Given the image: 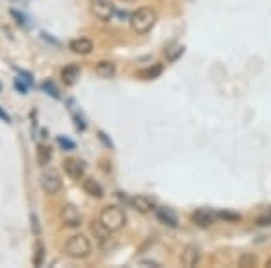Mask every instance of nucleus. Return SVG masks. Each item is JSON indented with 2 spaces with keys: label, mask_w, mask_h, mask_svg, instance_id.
<instances>
[{
  "label": "nucleus",
  "mask_w": 271,
  "mask_h": 268,
  "mask_svg": "<svg viewBox=\"0 0 271 268\" xmlns=\"http://www.w3.org/2000/svg\"><path fill=\"white\" fill-rule=\"evenodd\" d=\"M155 20H157V15H155L154 9H150V7H139V9H136V11L130 15V28H132L134 33L145 34L154 28Z\"/></svg>",
  "instance_id": "1"
},
{
  "label": "nucleus",
  "mask_w": 271,
  "mask_h": 268,
  "mask_svg": "<svg viewBox=\"0 0 271 268\" xmlns=\"http://www.w3.org/2000/svg\"><path fill=\"white\" fill-rule=\"evenodd\" d=\"M63 252H65L69 257H74V259H85V257H89L90 252H92V243H90V239H89L87 235L83 234L71 235V237L65 241Z\"/></svg>",
  "instance_id": "2"
},
{
  "label": "nucleus",
  "mask_w": 271,
  "mask_h": 268,
  "mask_svg": "<svg viewBox=\"0 0 271 268\" xmlns=\"http://www.w3.org/2000/svg\"><path fill=\"white\" fill-rule=\"evenodd\" d=\"M100 221L101 225L109 229L111 232H118V230H121L127 223V216L123 212V208L116 207V205H109L101 210L100 214Z\"/></svg>",
  "instance_id": "3"
},
{
  "label": "nucleus",
  "mask_w": 271,
  "mask_h": 268,
  "mask_svg": "<svg viewBox=\"0 0 271 268\" xmlns=\"http://www.w3.org/2000/svg\"><path fill=\"white\" fill-rule=\"evenodd\" d=\"M40 187L47 196H55L61 190V179L56 170H45L40 176Z\"/></svg>",
  "instance_id": "4"
},
{
  "label": "nucleus",
  "mask_w": 271,
  "mask_h": 268,
  "mask_svg": "<svg viewBox=\"0 0 271 268\" xmlns=\"http://www.w3.org/2000/svg\"><path fill=\"white\" fill-rule=\"evenodd\" d=\"M90 7H92V13L94 17L101 22H109L112 17H114V6H112L109 0H92L90 2Z\"/></svg>",
  "instance_id": "5"
},
{
  "label": "nucleus",
  "mask_w": 271,
  "mask_h": 268,
  "mask_svg": "<svg viewBox=\"0 0 271 268\" xmlns=\"http://www.w3.org/2000/svg\"><path fill=\"white\" fill-rule=\"evenodd\" d=\"M60 218L63 225L69 227V229H76V227L82 225V214L74 205H63L60 210Z\"/></svg>",
  "instance_id": "6"
},
{
  "label": "nucleus",
  "mask_w": 271,
  "mask_h": 268,
  "mask_svg": "<svg viewBox=\"0 0 271 268\" xmlns=\"http://www.w3.org/2000/svg\"><path fill=\"white\" fill-rule=\"evenodd\" d=\"M63 170L71 179L80 181V179H83V174H85V165L78 158H67V160H63Z\"/></svg>",
  "instance_id": "7"
},
{
  "label": "nucleus",
  "mask_w": 271,
  "mask_h": 268,
  "mask_svg": "<svg viewBox=\"0 0 271 268\" xmlns=\"http://www.w3.org/2000/svg\"><path fill=\"white\" fill-rule=\"evenodd\" d=\"M201 261V252L195 245H186L181 252V265L186 268L197 267Z\"/></svg>",
  "instance_id": "8"
},
{
  "label": "nucleus",
  "mask_w": 271,
  "mask_h": 268,
  "mask_svg": "<svg viewBox=\"0 0 271 268\" xmlns=\"http://www.w3.org/2000/svg\"><path fill=\"white\" fill-rule=\"evenodd\" d=\"M192 221L201 229H208V227L215 223V214L208 210V208H199V210H195L192 214Z\"/></svg>",
  "instance_id": "9"
},
{
  "label": "nucleus",
  "mask_w": 271,
  "mask_h": 268,
  "mask_svg": "<svg viewBox=\"0 0 271 268\" xmlns=\"http://www.w3.org/2000/svg\"><path fill=\"white\" fill-rule=\"evenodd\" d=\"M69 49L72 53H76V55H89L90 51L94 49V44H92V40L89 38H74L69 42Z\"/></svg>",
  "instance_id": "10"
},
{
  "label": "nucleus",
  "mask_w": 271,
  "mask_h": 268,
  "mask_svg": "<svg viewBox=\"0 0 271 268\" xmlns=\"http://www.w3.org/2000/svg\"><path fill=\"white\" fill-rule=\"evenodd\" d=\"M130 207L141 214H149L154 210V201L149 200L147 196H136V198L130 200Z\"/></svg>",
  "instance_id": "11"
},
{
  "label": "nucleus",
  "mask_w": 271,
  "mask_h": 268,
  "mask_svg": "<svg viewBox=\"0 0 271 268\" xmlns=\"http://www.w3.org/2000/svg\"><path fill=\"white\" fill-rule=\"evenodd\" d=\"M82 187H83V190L90 196V198H96V200L103 198V189H101V185L98 183L94 178H83Z\"/></svg>",
  "instance_id": "12"
},
{
  "label": "nucleus",
  "mask_w": 271,
  "mask_h": 268,
  "mask_svg": "<svg viewBox=\"0 0 271 268\" xmlns=\"http://www.w3.org/2000/svg\"><path fill=\"white\" fill-rule=\"evenodd\" d=\"M155 216H157V219H159L161 223L168 225L172 229H176L177 227V216L174 214L172 208H166V207L155 208Z\"/></svg>",
  "instance_id": "13"
},
{
  "label": "nucleus",
  "mask_w": 271,
  "mask_h": 268,
  "mask_svg": "<svg viewBox=\"0 0 271 268\" xmlns=\"http://www.w3.org/2000/svg\"><path fill=\"white\" fill-rule=\"evenodd\" d=\"M80 78V67L76 64H71L61 69V80L65 85H74Z\"/></svg>",
  "instance_id": "14"
},
{
  "label": "nucleus",
  "mask_w": 271,
  "mask_h": 268,
  "mask_svg": "<svg viewBox=\"0 0 271 268\" xmlns=\"http://www.w3.org/2000/svg\"><path fill=\"white\" fill-rule=\"evenodd\" d=\"M94 71H96V74H98L100 78L109 80V78H112V76L116 74V66H114L112 62H98V64H96V67H94Z\"/></svg>",
  "instance_id": "15"
},
{
  "label": "nucleus",
  "mask_w": 271,
  "mask_h": 268,
  "mask_svg": "<svg viewBox=\"0 0 271 268\" xmlns=\"http://www.w3.org/2000/svg\"><path fill=\"white\" fill-rule=\"evenodd\" d=\"M51 158H53V149L45 143H40L38 149H36V162H38L40 167H47L51 163Z\"/></svg>",
  "instance_id": "16"
},
{
  "label": "nucleus",
  "mask_w": 271,
  "mask_h": 268,
  "mask_svg": "<svg viewBox=\"0 0 271 268\" xmlns=\"http://www.w3.org/2000/svg\"><path fill=\"white\" fill-rule=\"evenodd\" d=\"M90 232L94 234L96 239L100 241V245H105L107 241H109V237H111V230L105 229V227L101 225V221H98V223H92V225H90Z\"/></svg>",
  "instance_id": "17"
},
{
  "label": "nucleus",
  "mask_w": 271,
  "mask_h": 268,
  "mask_svg": "<svg viewBox=\"0 0 271 268\" xmlns=\"http://www.w3.org/2000/svg\"><path fill=\"white\" fill-rule=\"evenodd\" d=\"M161 73H163V66L155 64V66H150V67L141 69L138 74H139V78H143V80H154V78H157Z\"/></svg>",
  "instance_id": "18"
},
{
  "label": "nucleus",
  "mask_w": 271,
  "mask_h": 268,
  "mask_svg": "<svg viewBox=\"0 0 271 268\" xmlns=\"http://www.w3.org/2000/svg\"><path fill=\"white\" fill-rule=\"evenodd\" d=\"M44 257H45L44 245H42V241H36V243H34V254H33V265L34 267H42Z\"/></svg>",
  "instance_id": "19"
},
{
  "label": "nucleus",
  "mask_w": 271,
  "mask_h": 268,
  "mask_svg": "<svg viewBox=\"0 0 271 268\" xmlns=\"http://www.w3.org/2000/svg\"><path fill=\"white\" fill-rule=\"evenodd\" d=\"M257 265V256L249 254V252H244L242 256L239 257V267L242 268H253Z\"/></svg>",
  "instance_id": "20"
},
{
  "label": "nucleus",
  "mask_w": 271,
  "mask_h": 268,
  "mask_svg": "<svg viewBox=\"0 0 271 268\" xmlns=\"http://www.w3.org/2000/svg\"><path fill=\"white\" fill-rule=\"evenodd\" d=\"M257 225H259V227H268V225H271V208H268L264 214H260L259 218H257Z\"/></svg>",
  "instance_id": "21"
},
{
  "label": "nucleus",
  "mask_w": 271,
  "mask_h": 268,
  "mask_svg": "<svg viewBox=\"0 0 271 268\" xmlns=\"http://www.w3.org/2000/svg\"><path fill=\"white\" fill-rule=\"evenodd\" d=\"M42 87H44V91H45V93H47L49 96H53V98H56V100L60 98V95H58V91H56V87H55L53 84H51V82H44V85H42Z\"/></svg>",
  "instance_id": "22"
},
{
  "label": "nucleus",
  "mask_w": 271,
  "mask_h": 268,
  "mask_svg": "<svg viewBox=\"0 0 271 268\" xmlns=\"http://www.w3.org/2000/svg\"><path fill=\"white\" fill-rule=\"evenodd\" d=\"M28 80H26V82H22V76H20V78H15V87H17L18 91H20V93H22V95H28Z\"/></svg>",
  "instance_id": "23"
},
{
  "label": "nucleus",
  "mask_w": 271,
  "mask_h": 268,
  "mask_svg": "<svg viewBox=\"0 0 271 268\" xmlns=\"http://www.w3.org/2000/svg\"><path fill=\"white\" fill-rule=\"evenodd\" d=\"M219 218L228 219V221H239L241 216H239V214H233V212H219Z\"/></svg>",
  "instance_id": "24"
},
{
  "label": "nucleus",
  "mask_w": 271,
  "mask_h": 268,
  "mask_svg": "<svg viewBox=\"0 0 271 268\" xmlns=\"http://www.w3.org/2000/svg\"><path fill=\"white\" fill-rule=\"evenodd\" d=\"M58 143H60L63 149H69V151H72V149H74V143H72L71 140L63 138V136H58Z\"/></svg>",
  "instance_id": "25"
},
{
  "label": "nucleus",
  "mask_w": 271,
  "mask_h": 268,
  "mask_svg": "<svg viewBox=\"0 0 271 268\" xmlns=\"http://www.w3.org/2000/svg\"><path fill=\"white\" fill-rule=\"evenodd\" d=\"M31 223H33V234L34 235H40V225H38V219H36V216H31Z\"/></svg>",
  "instance_id": "26"
},
{
  "label": "nucleus",
  "mask_w": 271,
  "mask_h": 268,
  "mask_svg": "<svg viewBox=\"0 0 271 268\" xmlns=\"http://www.w3.org/2000/svg\"><path fill=\"white\" fill-rule=\"evenodd\" d=\"M11 17H13V18H17V22H18V24H22V26L26 24V17H24L22 13H18V11H15V9H11Z\"/></svg>",
  "instance_id": "27"
},
{
  "label": "nucleus",
  "mask_w": 271,
  "mask_h": 268,
  "mask_svg": "<svg viewBox=\"0 0 271 268\" xmlns=\"http://www.w3.org/2000/svg\"><path fill=\"white\" fill-rule=\"evenodd\" d=\"M0 120H2V122H6V123H11V116H9V114L2 109V107H0Z\"/></svg>",
  "instance_id": "28"
},
{
  "label": "nucleus",
  "mask_w": 271,
  "mask_h": 268,
  "mask_svg": "<svg viewBox=\"0 0 271 268\" xmlns=\"http://www.w3.org/2000/svg\"><path fill=\"white\" fill-rule=\"evenodd\" d=\"M98 134H100V138H101V141H103V143H107V145H109V147H112L111 140H107V136H105V134H103V133H98Z\"/></svg>",
  "instance_id": "29"
},
{
  "label": "nucleus",
  "mask_w": 271,
  "mask_h": 268,
  "mask_svg": "<svg viewBox=\"0 0 271 268\" xmlns=\"http://www.w3.org/2000/svg\"><path fill=\"white\" fill-rule=\"evenodd\" d=\"M120 2H125V4H132V2H136V0H120Z\"/></svg>",
  "instance_id": "30"
},
{
  "label": "nucleus",
  "mask_w": 271,
  "mask_h": 268,
  "mask_svg": "<svg viewBox=\"0 0 271 268\" xmlns=\"http://www.w3.org/2000/svg\"><path fill=\"white\" fill-rule=\"evenodd\" d=\"M266 267L271 268V257H270V259H268V261H266Z\"/></svg>",
  "instance_id": "31"
},
{
  "label": "nucleus",
  "mask_w": 271,
  "mask_h": 268,
  "mask_svg": "<svg viewBox=\"0 0 271 268\" xmlns=\"http://www.w3.org/2000/svg\"><path fill=\"white\" fill-rule=\"evenodd\" d=\"M0 91H2V87H0Z\"/></svg>",
  "instance_id": "32"
}]
</instances>
